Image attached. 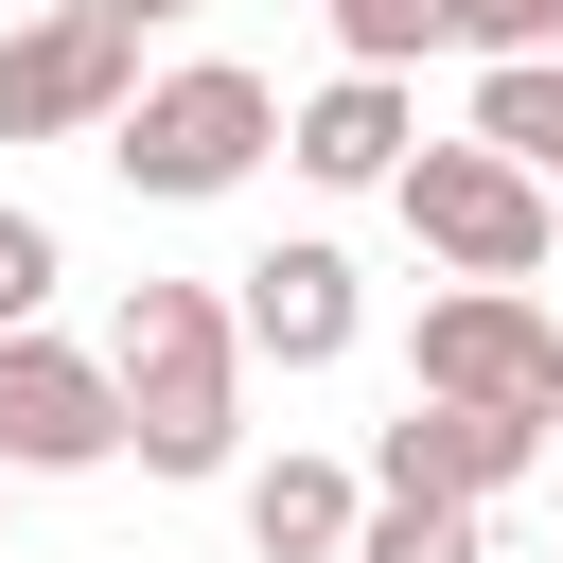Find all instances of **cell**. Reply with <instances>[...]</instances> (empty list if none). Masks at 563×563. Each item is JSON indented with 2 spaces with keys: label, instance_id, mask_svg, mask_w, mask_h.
I'll return each instance as SVG.
<instances>
[{
  "label": "cell",
  "instance_id": "obj_1",
  "mask_svg": "<svg viewBox=\"0 0 563 563\" xmlns=\"http://www.w3.org/2000/svg\"><path fill=\"white\" fill-rule=\"evenodd\" d=\"M106 369H123V457L141 475H229L246 457V299L229 282H123V317H106Z\"/></svg>",
  "mask_w": 563,
  "mask_h": 563
},
{
  "label": "cell",
  "instance_id": "obj_2",
  "mask_svg": "<svg viewBox=\"0 0 563 563\" xmlns=\"http://www.w3.org/2000/svg\"><path fill=\"white\" fill-rule=\"evenodd\" d=\"M282 88L246 70V53H194V70H141V106L106 123V176L123 194H158V211H211V194H246L264 158H282Z\"/></svg>",
  "mask_w": 563,
  "mask_h": 563
},
{
  "label": "cell",
  "instance_id": "obj_3",
  "mask_svg": "<svg viewBox=\"0 0 563 563\" xmlns=\"http://www.w3.org/2000/svg\"><path fill=\"white\" fill-rule=\"evenodd\" d=\"M387 211H405V246L440 264V282H545L563 264V176H528L510 141H422L405 176H387Z\"/></svg>",
  "mask_w": 563,
  "mask_h": 563
},
{
  "label": "cell",
  "instance_id": "obj_4",
  "mask_svg": "<svg viewBox=\"0 0 563 563\" xmlns=\"http://www.w3.org/2000/svg\"><path fill=\"white\" fill-rule=\"evenodd\" d=\"M123 106H141V18H106V0L0 18V141H106Z\"/></svg>",
  "mask_w": 563,
  "mask_h": 563
},
{
  "label": "cell",
  "instance_id": "obj_5",
  "mask_svg": "<svg viewBox=\"0 0 563 563\" xmlns=\"http://www.w3.org/2000/svg\"><path fill=\"white\" fill-rule=\"evenodd\" d=\"M405 387H457V405H528L563 422V317L528 282H440L422 334H405Z\"/></svg>",
  "mask_w": 563,
  "mask_h": 563
},
{
  "label": "cell",
  "instance_id": "obj_6",
  "mask_svg": "<svg viewBox=\"0 0 563 563\" xmlns=\"http://www.w3.org/2000/svg\"><path fill=\"white\" fill-rule=\"evenodd\" d=\"M545 457H563V422L457 405V387H405V422H369V493H475V510H510Z\"/></svg>",
  "mask_w": 563,
  "mask_h": 563
},
{
  "label": "cell",
  "instance_id": "obj_7",
  "mask_svg": "<svg viewBox=\"0 0 563 563\" xmlns=\"http://www.w3.org/2000/svg\"><path fill=\"white\" fill-rule=\"evenodd\" d=\"M123 440H141V422H123V369L70 352L53 317H18V334H0V457H18V475H106Z\"/></svg>",
  "mask_w": 563,
  "mask_h": 563
},
{
  "label": "cell",
  "instance_id": "obj_8",
  "mask_svg": "<svg viewBox=\"0 0 563 563\" xmlns=\"http://www.w3.org/2000/svg\"><path fill=\"white\" fill-rule=\"evenodd\" d=\"M229 299H246V352L264 369H352V334H369V282H352L334 229H282L264 264H229Z\"/></svg>",
  "mask_w": 563,
  "mask_h": 563
},
{
  "label": "cell",
  "instance_id": "obj_9",
  "mask_svg": "<svg viewBox=\"0 0 563 563\" xmlns=\"http://www.w3.org/2000/svg\"><path fill=\"white\" fill-rule=\"evenodd\" d=\"M282 158H299L317 194H387V176L422 158V106H405V70H369V53H352V70H334V88L282 123Z\"/></svg>",
  "mask_w": 563,
  "mask_h": 563
},
{
  "label": "cell",
  "instance_id": "obj_10",
  "mask_svg": "<svg viewBox=\"0 0 563 563\" xmlns=\"http://www.w3.org/2000/svg\"><path fill=\"white\" fill-rule=\"evenodd\" d=\"M352 528H369V475L352 457H264L246 475V545L264 563H352Z\"/></svg>",
  "mask_w": 563,
  "mask_h": 563
},
{
  "label": "cell",
  "instance_id": "obj_11",
  "mask_svg": "<svg viewBox=\"0 0 563 563\" xmlns=\"http://www.w3.org/2000/svg\"><path fill=\"white\" fill-rule=\"evenodd\" d=\"M475 141H510L528 176H563V53H475Z\"/></svg>",
  "mask_w": 563,
  "mask_h": 563
},
{
  "label": "cell",
  "instance_id": "obj_12",
  "mask_svg": "<svg viewBox=\"0 0 563 563\" xmlns=\"http://www.w3.org/2000/svg\"><path fill=\"white\" fill-rule=\"evenodd\" d=\"M352 563H493V510L475 493H369Z\"/></svg>",
  "mask_w": 563,
  "mask_h": 563
},
{
  "label": "cell",
  "instance_id": "obj_13",
  "mask_svg": "<svg viewBox=\"0 0 563 563\" xmlns=\"http://www.w3.org/2000/svg\"><path fill=\"white\" fill-rule=\"evenodd\" d=\"M53 282H70L53 211H18V194H0V334H18V317H53Z\"/></svg>",
  "mask_w": 563,
  "mask_h": 563
},
{
  "label": "cell",
  "instance_id": "obj_14",
  "mask_svg": "<svg viewBox=\"0 0 563 563\" xmlns=\"http://www.w3.org/2000/svg\"><path fill=\"white\" fill-rule=\"evenodd\" d=\"M457 53H563V0H440Z\"/></svg>",
  "mask_w": 563,
  "mask_h": 563
},
{
  "label": "cell",
  "instance_id": "obj_15",
  "mask_svg": "<svg viewBox=\"0 0 563 563\" xmlns=\"http://www.w3.org/2000/svg\"><path fill=\"white\" fill-rule=\"evenodd\" d=\"M106 18H141V35H158V18H194V0H106Z\"/></svg>",
  "mask_w": 563,
  "mask_h": 563
},
{
  "label": "cell",
  "instance_id": "obj_16",
  "mask_svg": "<svg viewBox=\"0 0 563 563\" xmlns=\"http://www.w3.org/2000/svg\"><path fill=\"white\" fill-rule=\"evenodd\" d=\"M317 18H369V0H317Z\"/></svg>",
  "mask_w": 563,
  "mask_h": 563
},
{
  "label": "cell",
  "instance_id": "obj_17",
  "mask_svg": "<svg viewBox=\"0 0 563 563\" xmlns=\"http://www.w3.org/2000/svg\"><path fill=\"white\" fill-rule=\"evenodd\" d=\"M0 493H18V457H0Z\"/></svg>",
  "mask_w": 563,
  "mask_h": 563
}]
</instances>
